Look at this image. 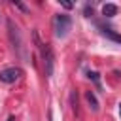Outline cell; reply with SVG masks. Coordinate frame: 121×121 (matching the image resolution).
<instances>
[{
	"instance_id": "1",
	"label": "cell",
	"mask_w": 121,
	"mask_h": 121,
	"mask_svg": "<svg viewBox=\"0 0 121 121\" xmlns=\"http://www.w3.org/2000/svg\"><path fill=\"white\" fill-rule=\"evenodd\" d=\"M36 42H38V47H40V53H42V60H43V70H45V76L51 78L53 76V68H55V55H53V49L49 47V43H43L40 42L38 34H34Z\"/></svg>"
},
{
	"instance_id": "2",
	"label": "cell",
	"mask_w": 121,
	"mask_h": 121,
	"mask_svg": "<svg viewBox=\"0 0 121 121\" xmlns=\"http://www.w3.org/2000/svg\"><path fill=\"white\" fill-rule=\"evenodd\" d=\"M70 26H72V19H70V15H66V13H59V15L53 17V30H55V36H57V38H64V36L68 34Z\"/></svg>"
},
{
	"instance_id": "3",
	"label": "cell",
	"mask_w": 121,
	"mask_h": 121,
	"mask_svg": "<svg viewBox=\"0 0 121 121\" xmlns=\"http://www.w3.org/2000/svg\"><path fill=\"white\" fill-rule=\"evenodd\" d=\"M21 76H23V70L17 68V66H11V68H4V70H0V81H2V83H15Z\"/></svg>"
},
{
	"instance_id": "4",
	"label": "cell",
	"mask_w": 121,
	"mask_h": 121,
	"mask_svg": "<svg viewBox=\"0 0 121 121\" xmlns=\"http://www.w3.org/2000/svg\"><path fill=\"white\" fill-rule=\"evenodd\" d=\"M8 32H9V40H11L13 47H15V49H21V45H23V40H21V34H19V28H17V25H15L11 19H8Z\"/></svg>"
},
{
	"instance_id": "5",
	"label": "cell",
	"mask_w": 121,
	"mask_h": 121,
	"mask_svg": "<svg viewBox=\"0 0 121 121\" xmlns=\"http://www.w3.org/2000/svg\"><path fill=\"white\" fill-rule=\"evenodd\" d=\"M98 28H100V32H102L106 38H110V40L121 43V34H117L115 30H112V28H108V26H102V25H98Z\"/></svg>"
},
{
	"instance_id": "6",
	"label": "cell",
	"mask_w": 121,
	"mask_h": 121,
	"mask_svg": "<svg viewBox=\"0 0 121 121\" xmlns=\"http://www.w3.org/2000/svg\"><path fill=\"white\" fill-rule=\"evenodd\" d=\"M115 13H117V6H115V4H104V6H102V15L113 17Z\"/></svg>"
},
{
	"instance_id": "7",
	"label": "cell",
	"mask_w": 121,
	"mask_h": 121,
	"mask_svg": "<svg viewBox=\"0 0 121 121\" xmlns=\"http://www.w3.org/2000/svg\"><path fill=\"white\" fill-rule=\"evenodd\" d=\"M85 96H87V102L91 104V108L96 112V110H98V102H96V96H95L91 91H87V95H85Z\"/></svg>"
},
{
	"instance_id": "8",
	"label": "cell",
	"mask_w": 121,
	"mask_h": 121,
	"mask_svg": "<svg viewBox=\"0 0 121 121\" xmlns=\"http://www.w3.org/2000/svg\"><path fill=\"white\" fill-rule=\"evenodd\" d=\"M13 6H17L19 9H23V11H26V6L25 4H21V2H17V0H13Z\"/></svg>"
},
{
	"instance_id": "9",
	"label": "cell",
	"mask_w": 121,
	"mask_h": 121,
	"mask_svg": "<svg viewBox=\"0 0 121 121\" xmlns=\"http://www.w3.org/2000/svg\"><path fill=\"white\" fill-rule=\"evenodd\" d=\"M60 4H62V6H64V8H66V9H70V8H72V4H70V2H66V0H62V2H60Z\"/></svg>"
},
{
	"instance_id": "10",
	"label": "cell",
	"mask_w": 121,
	"mask_h": 121,
	"mask_svg": "<svg viewBox=\"0 0 121 121\" xmlns=\"http://www.w3.org/2000/svg\"><path fill=\"white\" fill-rule=\"evenodd\" d=\"M85 13H87V17H91V15H93V9H89V6H87V8H85Z\"/></svg>"
},
{
	"instance_id": "11",
	"label": "cell",
	"mask_w": 121,
	"mask_h": 121,
	"mask_svg": "<svg viewBox=\"0 0 121 121\" xmlns=\"http://www.w3.org/2000/svg\"><path fill=\"white\" fill-rule=\"evenodd\" d=\"M119 115H121V104H119Z\"/></svg>"
},
{
	"instance_id": "12",
	"label": "cell",
	"mask_w": 121,
	"mask_h": 121,
	"mask_svg": "<svg viewBox=\"0 0 121 121\" xmlns=\"http://www.w3.org/2000/svg\"><path fill=\"white\" fill-rule=\"evenodd\" d=\"M0 21H2V15H0Z\"/></svg>"
}]
</instances>
